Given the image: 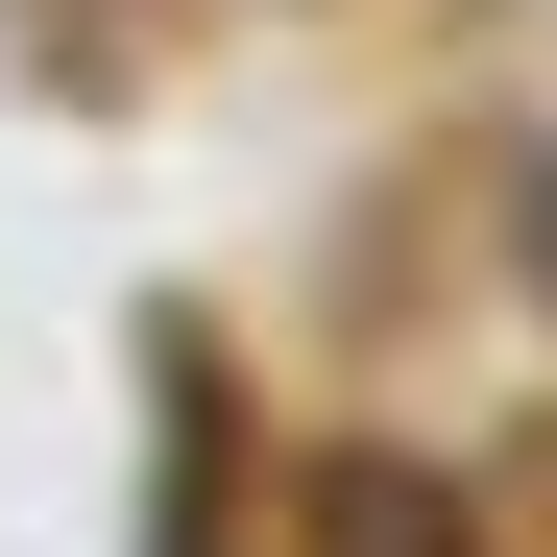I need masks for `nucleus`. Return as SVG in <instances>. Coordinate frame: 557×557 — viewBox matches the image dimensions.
Here are the masks:
<instances>
[{"mask_svg": "<svg viewBox=\"0 0 557 557\" xmlns=\"http://www.w3.org/2000/svg\"><path fill=\"white\" fill-rule=\"evenodd\" d=\"M315 557H485V533H460V485H412V460H315Z\"/></svg>", "mask_w": 557, "mask_h": 557, "instance_id": "1", "label": "nucleus"}, {"mask_svg": "<svg viewBox=\"0 0 557 557\" xmlns=\"http://www.w3.org/2000/svg\"><path fill=\"white\" fill-rule=\"evenodd\" d=\"M533 267H557V170H533Z\"/></svg>", "mask_w": 557, "mask_h": 557, "instance_id": "2", "label": "nucleus"}]
</instances>
